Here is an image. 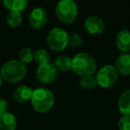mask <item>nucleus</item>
I'll use <instances>...</instances> for the list:
<instances>
[{
    "mask_svg": "<svg viewBox=\"0 0 130 130\" xmlns=\"http://www.w3.org/2000/svg\"><path fill=\"white\" fill-rule=\"evenodd\" d=\"M97 69L96 61L87 53H79L71 59V71L79 76L94 75Z\"/></svg>",
    "mask_w": 130,
    "mask_h": 130,
    "instance_id": "nucleus-1",
    "label": "nucleus"
},
{
    "mask_svg": "<svg viewBox=\"0 0 130 130\" xmlns=\"http://www.w3.org/2000/svg\"><path fill=\"white\" fill-rule=\"evenodd\" d=\"M30 100L33 109L39 113H45L49 111L54 103V94L49 89L44 88V87L33 90Z\"/></svg>",
    "mask_w": 130,
    "mask_h": 130,
    "instance_id": "nucleus-2",
    "label": "nucleus"
},
{
    "mask_svg": "<svg viewBox=\"0 0 130 130\" xmlns=\"http://www.w3.org/2000/svg\"><path fill=\"white\" fill-rule=\"evenodd\" d=\"M1 76L2 78L9 83H17L23 79L26 76L27 69L25 64L21 62L20 61L12 60L6 62L1 68Z\"/></svg>",
    "mask_w": 130,
    "mask_h": 130,
    "instance_id": "nucleus-3",
    "label": "nucleus"
},
{
    "mask_svg": "<svg viewBox=\"0 0 130 130\" xmlns=\"http://www.w3.org/2000/svg\"><path fill=\"white\" fill-rule=\"evenodd\" d=\"M55 13L63 23H73L78 17V6L73 0H61L55 7Z\"/></svg>",
    "mask_w": 130,
    "mask_h": 130,
    "instance_id": "nucleus-4",
    "label": "nucleus"
},
{
    "mask_svg": "<svg viewBox=\"0 0 130 130\" xmlns=\"http://www.w3.org/2000/svg\"><path fill=\"white\" fill-rule=\"evenodd\" d=\"M67 32L61 28H54L51 29L46 37V42L50 49L55 52H60L68 45Z\"/></svg>",
    "mask_w": 130,
    "mask_h": 130,
    "instance_id": "nucleus-5",
    "label": "nucleus"
},
{
    "mask_svg": "<svg viewBox=\"0 0 130 130\" xmlns=\"http://www.w3.org/2000/svg\"><path fill=\"white\" fill-rule=\"evenodd\" d=\"M118 73L115 66L113 65H105L98 71L96 74L97 85L103 88L111 87L118 80Z\"/></svg>",
    "mask_w": 130,
    "mask_h": 130,
    "instance_id": "nucleus-6",
    "label": "nucleus"
},
{
    "mask_svg": "<svg viewBox=\"0 0 130 130\" xmlns=\"http://www.w3.org/2000/svg\"><path fill=\"white\" fill-rule=\"evenodd\" d=\"M37 78L42 83L48 84L53 82L58 75V71L56 70L54 63L47 62L44 64L38 65L36 71Z\"/></svg>",
    "mask_w": 130,
    "mask_h": 130,
    "instance_id": "nucleus-7",
    "label": "nucleus"
},
{
    "mask_svg": "<svg viewBox=\"0 0 130 130\" xmlns=\"http://www.w3.org/2000/svg\"><path fill=\"white\" fill-rule=\"evenodd\" d=\"M86 31L91 35H99L104 31L105 23L102 18L98 16H90L84 22Z\"/></svg>",
    "mask_w": 130,
    "mask_h": 130,
    "instance_id": "nucleus-8",
    "label": "nucleus"
},
{
    "mask_svg": "<svg viewBox=\"0 0 130 130\" xmlns=\"http://www.w3.org/2000/svg\"><path fill=\"white\" fill-rule=\"evenodd\" d=\"M47 22V13L45 9L41 7H37L31 11L29 16V22L30 26L38 29L45 25Z\"/></svg>",
    "mask_w": 130,
    "mask_h": 130,
    "instance_id": "nucleus-9",
    "label": "nucleus"
},
{
    "mask_svg": "<svg viewBox=\"0 0 130 130\" xmlns=\"http://www.w3.org/2000/svg\"><path fill=\"white\" fill-rule=\"evenodd\" d=\"M115 68L118 73L127 76L130 74V54L127 53H123L118 57L115 63Z\"/></svg>",
    "mask_w": 130,
    "mask_h": 130,
    "instance_id": "nucleus-10",
    "label": "nucleus"
},
{
    "mask_svg": "<svg viewBox=\"0 0 130 130\" xmlns=\"http://www.w3.org/2000/svg\"><path fill=\"white\" fill-rule=\"evenodd\" d=\"M116 45L118 49L123 53L130 51V32L128 30H121L116 37Z\"/></svg>",
    "mask_w": 130,
    "mask_h": 130,
    "instance_id": "nucleus-11",
    "label": "nucleus"
},
{
    "mask_svg": "<svg viewBox=\"0 0 130 130\" xmlns=\"http://www.w3.org/2000/svg\"><path fill=\"white\" fill-rule=\"evenodd\" d=\"M17 120L14 115L10 112L0 114V130H15Z\"/></svg>",
    "mask_w": 130,
    "mask_h": 130,
    "instance_id": "nucleus-12",
    "label": "nucleus"
},
{
    "mask_svg": "<svg viewBox=\"0 0 130 130\" xmlns=\"http://www.w3.org/2000/svg\"><path fill=\"white\" fill-rule=\"evenodd\" d=\"M33 90L27 86H21L17 87L13 92V99L19 103H22L31 99Z\"/></svg>",
    "mask_w": 130,
    "mask_h": 130,
    "instance_id": "nucleus-13",
    "label": "nucleus"
},
{
    "mask_svg": "<svg viewBox=\"0 0 130 130\" xmlns=\"http://www.w3.org/2000/svg\"><path fill=\"white\" fill-rule=\"evenodd\" d=\"M118 107L123 116L130 117V89L121 94L118 102Z\"/></svg>",
    "mask_w": 130,
    "mask_h": 130,
    "instance_id": "nucleus-14",
    "label": "nucleus"
},
{
    "mask_svg": "<svg viewBox=\"0 0 130 130\" xmlns=\"http://www.w3.org/2000/svg\"><path fill=\"white\" fill-rule=\"evenodd\" d=\"M29 0H3L4 6L10 11L22 12L26 8Z\"/></svg>",
    "mask_w": 130,
    "mask_h": 130,
    "instance_id": "nucleus-15",
    "label": "nucleus"
},
{
    "mask_svg": "<svg viewBox=\"0 0 130 130\" xmlns=\"http://www.w3.org/2000/svg\"><path fill=\"white\" fill-rule=\"evenodd\" d=\"M54 66L56 70L61 72H65L71 70V59L68 56L61 55L59 56L54 61Z\"/></svg>",
    "mask_w": 130,
    "mask_h": 130,
    "instance_id": "nucleus-16",
    "label": "nucleus"
},
{
    "mask_svg": "<svg viewBox=\"0 0 130 130\" xmlns=\"http://www.w3.org/2000/svg\"><path fill=\"white\" fill-rule=\"evenodd\" d=\"M22 17L20 12L10 11L6 17V22L11 28H17L22 23Z\"/></svg>",
    "mask_w": 130,
    "mask_h": 130,
    "instance_id": "nucleus-17",
    "label": "nucleus"
},
{
    "mask_svg": "<svg viewBox=\"0 0 130 130\" xmlns=\"http://www.w3.org/2000/svg\"><path fill=\"white\" fill-rule=\"evenodd\" d=\"M79 85L84 89H92L97 86V80L96 77L94 75H87V76L82 77L79 81Z\"/></svg>",
    "mask_w": 130,
    "mask_h": 130,
    "instance_id": "nucleus-18",
    "label": "nucleus"
},
{
    "mask_svg": "<svg viewBox=\"0 0 130 130\" xmlns=\"http://www.w3.org/2000/svg\"><path fill=\"white\" fill-rule=\"evenodd\" d=\"M35 61L38 63V65L44 64V63H47L49 62V54L46 50L43 48H39L34 53V59Z\"/></svg>",
    "mask_w": 130,
    "mask_h": 130,
    "instance_id": "nucleus-19",
    "label": "nucleus"
},
{
    "mask_svg": "<svg viewBox=\"0 0 130 130\" xmlns=\"http://www.w3.org/2000/svg\"><path fill=\"white\" fill-rule=\"evenodd\" d=\"M19 58H20V61L23 64L29 63L34 59V53L30 48L26 47V48L22 49L21 52L19 53Z\"/></svg>",
    "mask_w": 130,
    "mask_h": 130,
    "instance_id": "nucleus-20",
    "label": "nucleus"
},
{
    "mask_svg": "<svg viewBox=\"0 0 130 130\" xmlns=\"http://www.w3.org/2000/svg\"><path fill=\"white\" fill-rule=\"evenodd\" d=\"M82 45V38L77 33L68 36V45L71 47H78Z\"/></svg>",
    "mask_w": 130,
    "mask_h": 130,
    "instance_id": "nucleus-21",
    "label": "nucleus"
},
{
    "mask_svg": "<svg viewBox=\"0 0 130 130\" xmlns=\"http://www.w3.org/2000/svg\"><path fill=\"white\" fill-rule=\"evenodd\" d=\"M118 127L119 130H130V117L129 116H123L120 118Z\"/></svg>",
    "mask_w": 130,
    "mask_h": 130,
    "instance_id": "nucleus-22",
    "label": "nucleus"
},
{
    "mask_svg": "<svg viewBox=\"0 0 130 130\" xmlns=\"http://www.w3.org/2000/svg\"><path fill=\"white\" fill-rule=\"evenodd\" d=\"M8 108V103L6 100L1 99L0 98V114L4 113V112H6Z\"/></svg>",
    "mask_w": 130,
    "mask_h": 130,
    "instance_id": "nucleus-23",
    "label": "nucleus"
},
{
    "mask_svg": "<svg viewBox=\"0 0 130 130\" xmlns=\"http://www.w3.org/2000/svg\"><path fill=\"white\" fill-rule=\"evenodd\" d=\"M2 76H1V73H0V87H1V85H2Z\"/></svg>",
    "mask_w": 130,
    "mask_h": 130,
    "instance_id": "nucleus-24",
    "label": "nucleus"
}]
</instances>
